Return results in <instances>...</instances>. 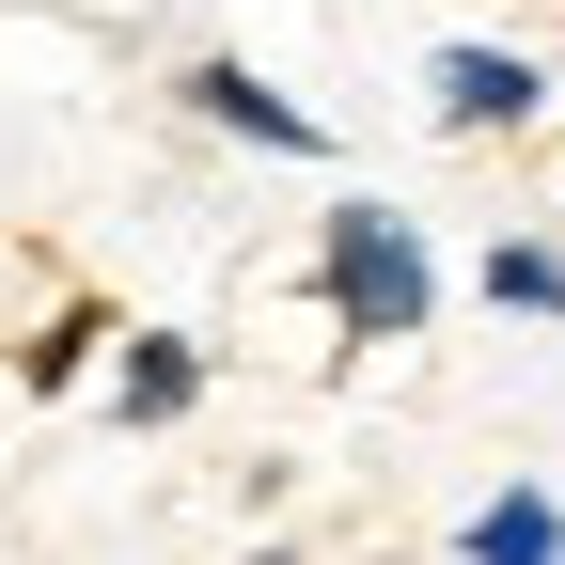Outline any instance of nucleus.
<instances>
[{"label":"nucleus","instance_id":"nucleus-2","mask_svg":"<svg viewBox=\"0 0 565 565\" xmlns=\"http://www.w3.org/2000/svg\"><path fill=\"white\" fill-rule=\"evenodd\" d=\"M173 110L221 126V141H252V158H330V110H299V95H282L267 63H236V47H189V63H173Z\"/></svg>","mask_w":565,"mask_h":565},{"label":"nucleus","instance_id":"nucleus-3","mask_svg":"<svg viewBox=\"0 0 565 565\" xmlns=\"http://www.w3.org/2000/svg\"><path fill=\"white\" fill-rule=\"evenodd\" d=\"M424 110H440L456 141H534L550 126V63L534 47H440L424 63Z\"/></svg>","mask_w":565,"mask_h":565},{"label":"nucleus","instance_id":"nucleus-7","mask_svg":"<svg viewBox=\"0 0 565 565\" xmlns=\"http://www.w3.org/2000/svg\"><path fill=\"white\" fill-rule=\"evenodd\" d=\"M471 299H487V315L565 330V236H487V252H471Z\"/></svg>","mask_w":565,"mask_h":565},{"label":"nucleus","instance_id":"nucleus-5","mask_svg":"<svg viewBox=\"0 0 565 565\" xmlns=\"http://www.w3.org/2000/svg\"><path fill=\"white\" fill-rule=\"evenodd\" d=\"M456 565H565V503H550L534 471H503V487L456 519Z\"/></svg>","mask_w":565,"mask_h":565},{"label":"nucleus","instance_id":"nucleus-6","mask_svg":"<svg viewBox=\"0 0 565 565\" xmlns=\"http://www.w3.org/2000/svg\"><path fill=\"white\" fill-rule=\"evenodd\" d=\"M110 345H126L110 299H47V330L17 345V393H79V377H110Z\"/></svg>","mask_w":565,"mask_h":565},{"label":"nucleus","instance_id":"nucleus-4","mask_svg":"<svg viewBox=\"0 0 565 565\" xmlns=\"http://www.w3.org/2000/svg\"><path fill=\"white\" fill-rule=\"evenodd\" d=\"M95 393H110V424H141V440H158V424H189V408H204V345H189V330H126Z\"/></svg>","mask_w":565,"mask_h":565},{"label":"nucleus","instance_id":"nucleus-1","mask_svg":"<svg viewBox=\"0 0 565 565\" xmlns=\"http://www.w3.org/2000/svg\"><path fill=\"white\" fill-rule=\"evenodd\" d=\"M315 315H330L345 345H424V330H440V252H424L408 204L345 189L330 221H315Z\"/></svg>","mask_w":565,"mask_h":565}]
</instances>
